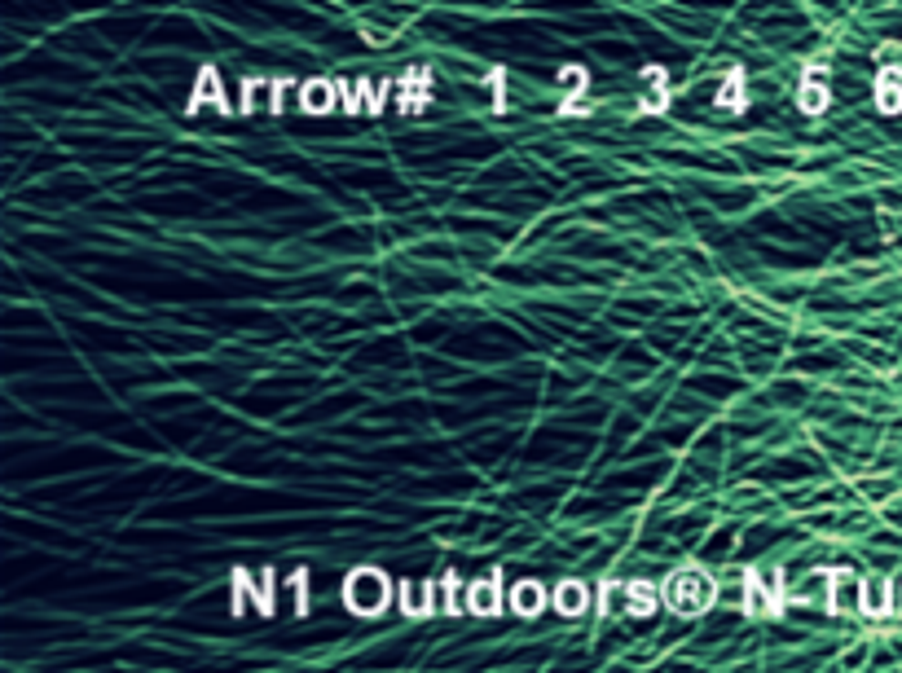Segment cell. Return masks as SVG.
I'll use <instances>...</instances> for the list:
<instances>
[{
	"label": "cell",
	"instance_id": "14",
	"mask_svg": "<svg viewBox=\"0 0 902 673\" xmlns=\"http://www.w3.org/2000/svg\"><path fill=\"white\" fill-rule=\"evenodd\" d=\"M401 612L405 616H431V590L427 585H414V581H401Z\"/></svg>",
	"mask_w": 902,
	"mask_h": 673
},
{
	"label": "cell",
	"instance_id": "10",
	"mask_svg": "<svg viewBox=\"0 0 902 673\" xmlns=\"http://www.w3.org/2000/svg\"><path fill=\"white\" fill-rule=\"evenodd\" d=\"M590 607V590L581 585V581H564L559 590H555V612L559 616H581Z\"/></svg>",
	"mask_w": 902,
	"mask_h": 673
},
{
	"label": "cell",
	"instance_id": "5",
	"mask_svg": "<svg viewBox=\"0 0 902 673\" xmlns=\"http://www.w3.org/2000/svg\"><path fill=\"white\" fill-rule=\"evenodd\" d=\"M427 101H431V75L427 71H405V79H401V98H397V106H401L405 115H419L423 110Z\"/></svg>",
	"mask_w": 902,
	"mask_h": 673
},
{
	"label": "cell",
	"instance_id": "2",
	"mask_svg": "<svg viewBox=\"0 0 902 673\" xmlns=\"http://www.w3.org/2000/svg\"><path fill=\"white\" fill-rule=\"evenodd\" d=\"M388 598H392V585H388V576L378 573V568H357L348 573L344 581V603H348L352 616H378V612H388Z\"/></svg>",
	"mask_w": 902,
	"mask_h": 673
},
{
	"label": "cell",
	"instance_id": "9",
	"mask_svg": "<svg viewBox=\"0 0 902 673\" xmlns=\"http://www.w3.org/2000/svg\"><path fill=\"white\" fill-rule=\"evenodd\" d=\"M876 106L885 115H898L902 110V71L898 67H885L876 79Z\"/></svg>",
	"mask_w": 902,
	"mask_h": 673
},
{
	"label": "cell",
	"instance_id": "16",
	"mask_svg": "<svg viewBox=\"0 0 902 673\" xmlns=\"http://www.w3.org/2000/svg\"><path fill=\"white\" fill-rule=\"evenodd\" d=\"M643 79L652 84V93L643 98V110H648V115L665 110V101H669V98H665V88H669V75L660 71V67H648V71H643Z\"/></svg>",
	"mask_w": 902,
	"mask_h": 673
},
{
	"label": "cell",
	"instance_id": "7",
	"mask_svg": "<svg viewBox=\"0 0 902 673\" xmlns=\"http://www.w3.org/2000/svg\"><path fill=\"white\" fill-rule=\"evenodd\" d=\"M858 607H863V616H889V581L867 576L858 585Z\"/></svg>",
	"mask_w": 902,
	"mask_h": 673
},
{
	"label": "cell",
	"instance_id": "21",
	"mask_svg": "<svg viewBox=\"0 0 902 673\" xmlns=\"http://www.w3.org/2000/svg\"><path fill=\"white\" fill-rule=\"evenodd\" d=\"M445 612L458 616V576H445Z\"/></svg>",
	"mask_w": 902,
	"mask_h": 673
},
{
	"label": "cell",
	"instance_id": "3",
	"mask_svg": "<svg viewBox=\"0 0 902 673\" xmlns=\"http://www.w3.org/2000/svg\"><path fill=\"white\" fill-rule=\"evenodd\" d=\"M783 612V576L779 568H749L744 573V616L762 621V616H779Z\"/></svg>",
	"mask_w": 902,
	"mask_h": 673
},
{
	"label": "cell",
	"instance_id": "20",
	"mask_svg": "<svg viewBox=\"0 0 902 673\" xmlns=\"http://www.w3.org/2000/svg\"><path fill=\"white\" fill-rule=\"evenodd\" d=\"M357 88H361V98H366V110H370V115L383 110V93H375V84H370V79H357Z\"/></svg>",
	"mask_w": 902,
	"mask_h": 673
},
{
	"label": "cell",
	"instance_id": "23",
	"mask_svg": "<svg viewBox=\"0 0 902 673\" xmlns=\"http://www.w3.org/2000/svg\"><path fill=\"white\" fill-rule=\"evenodd\" d=\"M308 603V585H304V573H295V612H304Z\"/></svg>",
	"mask_w": 902,
	"mask_h": 673
},
{
	"label": "cell",
	"instance_id": "8",
	"mask_svg": "<svg viewBox=\"0 0 902 673\" xmlns=\"http://www.w3.org/2000/svg\"><path fill=\"white\" fill-rule=\"evenodd\" d=\"M797 101H802V110L805 115H819L827 106V71L824 67H814V71H805L802 79V93H797Z\"/></svg>",
	"mask_w": 902,
	"mask_h": 673
},
{
	"label": "cell",
	"instance_id": "17",
	"mask_svg": "<svg viewBox=\"0 0 902 673\" xmlns=\"http://www.w3.org/2000/svg\"><path fill=\"white\" fill-rule=\"evenodd\" d=\"M251 595H255V607H260L264 616L274 612V573H269V568L251 581Z\"/></svg>",
	"mask_w": 902,
	"mask_h": 673
},
{
	"label": "cell",
	"instance_id": "13",
	"mask_svg": "<svg viewBox=\"0 0 902 673\" xmlns=\"http://www.w3.org/2000/svg\"><path fill=\"white\" fill-rule=\"evenodd\" d=\"M300 106L313 110V115H327L330 106H335V84H327V79H308L300 88Z\"/></svg>",
	"mask_w": 902,
	"mask_h": 673
},
{
	"label": "cell",
	"instance_id": "18",
	"mask_svg": "<svg viewBox=\"0 0 902 673\" xmlns=\"http://www.w3.org/2000/svg\"><path fill=\"white\" fill-rule=\"evenodd\" d=\"M827 581L836 585V590H832V612H845V585H850V573H827Z\"/></svg>",
	"mask_w": 902,
	"mask_h": 673
},
{
	"label": "cell",
	"instance_id": "11",
	"mask_svg": "<svg viewBox=\"0 0 902 673\" xmlns=\"http://www.w3.org/2000/svg\"><path fill=\"white\" fill-rule=\"evenodd\" d=\"M626 607H629V616L648 621L656 607H660V598H656V590L648 585V581H629V585H626Z\"/></svg>",
	"mask_w": 902,
	"mask_h": 673
},
{
	"label": "cell",
	"instance_id": "15",
	"mask_svg": "<svg viewBox=\"0 0 902 673\" xmlns=\"http://www.w3.org/2000/svg\"><path fill=\"white\" fill-rule=\"evenodd\" d=\"M749 106V93H744V71H731L718 88V110H744Z\"/></svg>",
	"mask_w": 902,
	"mask_h": 673
},
{
	"label": "cell",
	"instance_id": "1",
	"mask_svg": "<svg viewBox=\"0 0 902 673\" xmlns=\"http://www.w3.org/2000/svg\"><path fill=\"white\" fill-rule=\"evenodd\" d=\"M665 607L674 612V616H704L709 607H713V598H718V585H713V576L700 573V568H678L669 581H665Z\"/></svg>",
	"mask_w": 902,
	"mask_h": 673
},
{
	"label": "cell",
	"instance_id": "12",
	"mask_svg": "<svg viewBox=\"0 0 902 673\" xmlns=\"http://www.w3.org/2000/svg\"><path fill=\"white\" fill-rule=\"evenodd\" d=\"M511 607H515V616H537L542 607H546V595H542V585L537 581H520L515 585V595H511Z\"/></svg>",
	"mask_w": 902,
	"mask_h": 673
},
{
	"label": "cell",
	"instance_id": "6",
	"mask_svg": "<svg viewBox=\"0 0 902 673\" xmlns=\"http://www.w3.org/2000/svg\"><path fill=\"white\" fill-rule=\"evenodd\" d=\"M207 101H212L216 110H229L225 93H221V75L212 71V67H202V71H199V84H194V98H190V115H194V110H202Z\"/></svg>",
	"mask_w": 902,
	"mask_h": 673
},
{
	"label": "cell",
	"instance_id": "22",
	"mask_svg": "<svg viewBox=\"0 0 902 673\" xmlns=\"http://www.w3.org/2000/svg\"><path fill=\"white\" fill-rule=\"evenodd\" d=\"M489 88H493V110H506V98H502V71H493Z\"/></svg>",
	"mask_w": 902,
	"mask_h": 673
},
{
	"label": "cell",
	"instance_id": "19",
	"mask_svg": "<svg viewBox=\"0 0 902 673\" xmlns=\"http://www.w3.org/2000/svg\"><path fill=\"white\" fill-rule=\"evenodd\" d=\"M559 84H564L568 93H581V88H586V71H581V67H564V71H559Z\"/></svg>",
	"mask_w": 902,
	"mask_h": 673
},
{
	"label": "cell",
	"instance_id": "4",
	"mask_svg": "<svg viewBox=\"0 0 902 673\" xmlns=\"http://www.w3.org/2000/svg\"><path fill=\"white\" fill-rule=\"evenodd\" d=\"M467 607L476 612V616H498L502 612V585H498V573L493 576H480L467 585Z\"/></svg>",
	"mask_w": 902,
	"mask_h": 673
}]
</instances>
